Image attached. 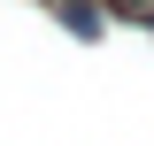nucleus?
I'll return each mask as SVG.
<instances>
[{"label":"nucleus","instance_id":"7ed1b4c3","mask_svg":"<svg viewBox=\"0 0 154 146\" xmlns=\"http://www.w3.org/2000/svg\"><path fill=\"white\" fill-rule=\"evenodd\" d=\"M139 16H146V31H154V8H139Z\"/></svg>","mask_w":154,"mask_h":146},{"label":"nucleus","instance_id":"f03ea898","mask_svg":"<svg viewBox=\"0 0 154 146\" xmlns=\"http://www.w3.org/2000/svg\"><path fill=\"white\" fill-rule=\"evenodd\" d=\"M116 8H123V16H139V8H154V0H116Z\"/></svg>","mask_w":154,"mask_h":146},{"label":"nucleus","instance_id":"f257e3e1","mask_svg":"<svg viewBox=\"0 0 154 146\" xmlns=\"http://www.w3.org/2000/svg\"><path fill=\"white\" fill-rule=\"evenodd\" d=\"M54 8H62V23H69L77 38H100V16L85 8V0H54Z\"/></svg>","mask_w":154,"mask_h":146}]
</instances>
